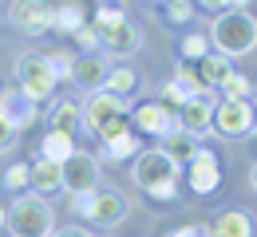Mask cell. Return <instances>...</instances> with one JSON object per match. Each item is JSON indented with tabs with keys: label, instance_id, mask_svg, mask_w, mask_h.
Returning a JSON list of instances; mask_svg holds the SVG:
<instances>
[{
	"label": "cell",
	"instance_id": "6da1fadb",
	"mask_svg": "<svg viewBox=\"0 0 257 237\" xmlns=\"http://www.w3.org/2000/svg\"><path fill=\"white\" fill-rule=\"evenodd\" d=\"M210 48L225 60L249 56L257 48V16L253 12H233V8L218 12L214 24H210Z\"/></svg>",
	"mask_w": 257,
	"mask_h": 237
},
{
	"label": "cell",
	"instance_id": "7a4b0ae2",
	"mask_svg": "<svg viewBox=\"0 0 257 237\" xmlns=\"http://www.w3.org/2000/svg\"><path fill=\"white\" fill-rule=\"evenodd\" d=\"M4 225L12 237H48L56 225H52V205L48 198H40L32 190L16 194V202L4 209Z\"/></svg>",
	"mask_w": 257,
	"mask_h": 237
},
{
	"label": "cell",
	"instance_id": "3957f363",
	"mask_svg": "<svg viewBox=\"0 0 257 237\" xmlns=\"http://www.w3.org/2000/svg\"><path fill=\"white\" fill-rule=\"evenodd\" d=\"M127 99H119V95H111V91H87V99L79 107V127L87 131L91 138H99L111 123H119V119H127Z\"/></svg>",
	"mask_w": 257,
	"mask_h": 237
},
{
	"label": "cell",
	"instance_id": "277c9868",
	"mask_svg": "<svg viewBox=\"0 0 257 237\" xmlns=\"http://www.w3.org/2000/svg\"><path fill=\"white\" fill-rule=\"evenodd\" d=\"M210 131L222 138H245L253 131V103L249 99H214Z\"/></svg>",
	"mask_w": 257,
	"mask_h": 237
},
{
	"label": "cell",
	"instance_id": "5b68a950",
	"mask_svg": "<svg viewBox=\"0 0 257 237\" xmlns=\"http://www.w3.org/2000/svg\"><path fill=\"white\" fill-rule=\"evenodd\" d=\"M16 83H20V91L32 103H44V99L56 95V75L48 68V60H44V56H32V52H24V56L16 60Z\"/></svg>",
	"mask_w": 257,
	"mask_h": 237
},
{
	"label": "cell",
	"instance_id": "8992f818",
	"mask_svg": "<svg viewBox=\"0 0 257 237\" xmlns=\"http://www.w3.org/2000/svg\"><path fill=\"white\" fill-rule=\"evenodd\" d=\"M131 178H135L143 190H151V186H159V182H178V166L155 146V150H139V154H135Z\"/></svg>",
	"mask_w": 257,
	"mask_h": 237
},
{
	"label": "cell",
	"instance_id": "52a82bcc",
	"mask_svg": "<svg viewBox=\"0 0 257 237\" xmlns=\"http://www.w3.org/2000/svg\"><path fill=\"white\" fill-rule=\"evenodd\" d=\"M174 127H178L174 111H170V107H162L159 99H151V103H139V107L131 111V131H135V135L162 138V135H170Z\"/></svg>",
	"mask_w": 257,
	"mask_h": 237
},
{
	"label": "cell",
	"instance_id": "ba28073f",
	"mask_svg": "<svg viewBox=\"0 0 257 237\" xmlns=\"http://www.w3.org/2000/svg\"><path fill=\"white\" fill-rule=\"evenodd\" d=\"M60 170H64V190L67 194H91V190H99V182H103L99 162L91 154H83V150H75L67 162H60Z\"/></svg>",
	"mask_w": 257,
	"mask_h": 237
},
{
	"label": "cell",
	"instance_id": "9c48e42d",
	"mask_svg": "<svg viewBox=\"0 0 257 237\" xmlns=\"http://www.w3.org/2000/svg\"><path fill=\"white\" fill-rule=\"evenodd\" d=\"M8 20L24 36H44L52 28V4H48V0H12Z\"/></svg>",
	"mask_w": 257,
	"mask_h": 237
},
{
	"label": "cell",
	"instance_id": "30bf717a",
	"mask_svg": "<svg viewBox=\"0 0 257 237\" xmlns=\"http://www.w3.org/2000/svg\"><path fill=\"white\" fill-rule=\"evenodd\" d=\"M186 174H190V190L194 194H214L222 186V162L214 150H194V158L186 162Z\"/></svg>",
	"mask_w": 257,
	"mask_h": 237
},
{
	"label": "cell",
	"instance_id": "8fae6325",
	"mask_svg": "<svg viewBox=\"0 0 257 237\" xmlns=\"http://www.w3.org/2000/svg\"><path fill=\"white\" fill-rule=\"evenodd\" d=\"M127 213H131V205L123 202V194H115V190H95V194H91V209H87L83 221H91L99 229H115Z\"/></svg>",
	"mask_w": 257,
	"mask_h": 237
},
{
	"label": "cell",
	"instance_id": "7c38bea8",
	"mask_svg": "<svg viewBox=\"0 0 257 237\" xmlns=\"http://www.w3.org/2000/svg\"><path fill=\"white\" fill-rule=\"evenodd\" d=\"M210 115H214V95H190V99L174 111L178 127H182L186 135H194V138L210 135Z\"/></svg>",
	"mask_w": 257,
	"mask_h": 237
},
{
	"label": "cell",
	"instance_id": "4fadbf2b",
	"mask_svg": "<svg viewBox=\"0 0 257 237\" xmlns=\"http://www.w3.org/2000/svg\"><path fill=\"white\" fill-rule=\"evenodd\" d=\"M0 119H8L16 131H24L40 119V103H32L20 87H4L0 91Z\"/></svg>",
	"mask_w": 257,
	"mask_h": 237
},
{
	"label": "cell",
	"instance_id": "5bb4252c",
	"mask_svg": "<svg viewBox=\"0 0 257 237\" xmlns=\"http://www.w3.org/2000/svg\"><path fill=\"white\" fill-rule=\"evenodd\" d=\"M107 56H99V52H83V56H75V68H71V83L75 87H83V91H103V83H107Z\"/></svg>",
	"mask_w": 257,
	"mask_h": 237
},
{
	"label": "cell",
	"instance_id": "9a60e30c",
	"mask_svg": "<svg viewBox=\"0 0 257 237\" xmlns=\"http://www.w3.org/2000/svg\"><path fill=\"white\" fill-rule=\"evenodd\" d=\"M139 44H143V32L131 20H123V24H115L99 36V52H107V56H135Z\"/></svg>",
	"mask_w": 257,
	"mask_h": 237
},
{
	"label": "cell",
	"instance_id": "2e32d148",
	"mask_svg": "<svg viewBox=\"0 0 257 237\" xmlns=\"http://www.w3.org/2000/svg\"><path fill=\"white\" fill-rule=\"evenodd\" d=\"M28 166H32V182H28V190H32V194L48 198V194L64 190V170H60V162L40 158V162H28Z\"/></svg>",
	"mask_w": 257,
	"mask_h": 237
},
{
	"label": "cell",
	"instance_id": "e0dca14e",
	"mask_svg": "<svg viewBox=\"0 0 257 237\" xmlns=\"http://www.w3.org/2000/svg\"><path fill=\"white\" fill-rule=\"evenodd\" d=\"M159 150H162V154H166V158H170L178 170H186V162L194 158V150H198V146H194V135H186L182 127H174L170 135L159 138Z\"/></svg>",
	"mask_w": 257,
	"mask_h": 237
},
{
	"label": "cell",
	"instance_id": "ac0fdd59",
	"mask_svg": "<svg viewBox=\"0 0 257 237\" xmlns=\"http://www.w3.org/2000/svg\"><path fill=\"white\" fill-rule=\"evenodd\" d=\"M210 237H253V221H249L245 209H225V213L214 217Z\"/></svg>",
	"mask_w": 257,
	"mask_h": 237
},
{
	"label": "cell",
	"instance_id": "d6986e66",
	"mask_svg": "<svg viewBox=\"0 0 257 237\" xmlns=\"http://www.w3.org/2000/svg\"><path fill=\"white\" fill-rule=\"evenodd\" d=\"M83 24H87V8H83L79 0H67L60 8H52V28L60 36H75Z\"/></svg>",
	"mask_w": 257,
	"mask_h": 237
},
{
	"label": "cell",
	"instance_id": "ffe728a7",
	"mask_svg": "<svg viewBox=\"0 0 257 237\" xmlns=\"http://www.w3.org/2000/svg\"><path fill=\"white\" fill-rule=\"evenodd\" d=\"M103 91H111V95H119V99H131V95L139 91V71L131 68V64L111 68V71H107V83H103Z\"/></svg>",
	"mask_w": 257,
	"mask_h": 237
},
{
	"label": "cell",
	"instance_id": "44dd1931",
	"mask_svg": "<svg viewBox=\"0 0 257 237\" xmlns=\"http://www.w3.org/2000/svg\"><path fill=\"white\" fill-rule=\"evenodd\" d=\"M40 158H48V162H67L71 154H75V135H67V131H48L44 142H40Z\"/></svg>",
	"mask_w": 257,
	"mask_h": 237
},
{
	"label": "cell",
	"instance_id": "7402d4cb",
	"mask_svg": "<svg viewBox=\"0 0 257 237\" xmlns=\"http://www.w3.org/2000/svg\"><path fill=\"white\" fill-rule=\"evenodd\" d=\"M75 127H79V103H71V99L52 103V111H48V131H67V135H75Z\"/></svg>",
	"mask_w": 257,
	"mask_h": 237
},
{
	"label": "cell",
	"instance_id": "603a6c76",
	"mask_svg": "<svg viewBox=\"0 0 257 237\" xmlns=\"http://www.w3.org/2000/svg\"><path fill=\"white\" fill-rule=\"evenodd\" d=\"M143 146H139V135L135 131H123V135H115V138H107L103 142V154L111 158V162H127V158H135Z\"/></svg>",
	"mask_w": 257,
	"mask_h": 237
},
{
	"label": "cell",
	"instance_id": "cb8c5ba5",
	"mask_svg": "<svg viewBox=\"0 0 257 237\" xmlns=\"http://www.w3.org/2000/svg\"><path fill=\"white\" fill-rule=\"evenodd\" d=\"M123 20H127V8H123L119 0H103V4H95V20H87V24L103 36L107 28H115V24H123Z\"/></svg>",
	"mask_w": 257,
	"mask_h": 237
},
{
	"label": "cell",
	"instance_id": "d4e9b609",
	"mask_svg": "<svg viewBox=\"0 0 257 237\" xmlns=\"http://www.w3.org/2000/svg\"><path fill=\"white\" fill-rule=\"evenodd\" d=\"M218 91H222V99H249L253 95V83H249V75L229 68L222 75V83H218Z\"/></svg>",
	"mask_w": 257,
	"mask_h": 237
},
{
	"label": "cell",
	"instance_id": "484cf974",
	"mask_svg": "<svg viewBox=\"0 0 257 237\" xmlns=\"http://www.w3.org/2000/svg\"><path fill=\"white\" fill-rule=\"evenodd\" d=\"M198 71H202V83L214 91V87L222 83V75L229 71V60L218 56V52H210V56H202V60H198Z\"/></svg>",
	"mask_w": 257,
	"mask_h": 237
},
{
	"label": "cell",
	"instance_id": "4316f807",
	"mask_svg": "<svg viewBox=\"0 0 257 237\" xmlns=\"http://www.w3.org/2000/svg\"><path fill=\"white\" fill-rule=\"evenodd\" d=\"M174 79L190 91V95H210V87L202 83V71H198V64H190V60H178V68H174Z\"/></svg>",
	"mask_w": 257,
	"mask_h": 237
},
{
	"label": "cell",
	"instance_id": "83f0119b",
	"mask_svg": "<svg viewBox=\"0 0 257 237\" xmlns=\"http://www.w3.org/2000/svg\"><path fill=\"white\" fill-rule=\"evenodd\" d=\"M28 182H32V166H28V162H12V166L4 170V178H0V186L12 190V194H24Z\"/></svg>",
	"mask_w": 257,
	"mask_h": 237
},
{
	"label": "cell",
	"instance_id": "f1b7e54d",
	"mask_svg": "<svg viewBox=\"0 0 257 237\" xmlns=\"http://www.w3.org/2000/svg\"><path fill=\"white\" fill-rule=\"evenodd\" d=\"M178 52H182V60H190V64H198L202 56H210L214 48H210V36H198V32H190V36H182V44H178Z\"/></svg>",
	"mask_w": 257,
	"mask_h": 237
},
{
	"label": "cell",
	"instance_id": "f546056e",
	"mask_svg": "<svg viewBox=\"0 0 257 237\" xmlns=\"http://www.w3.org/2000/svg\"><path fill=\"white\" fill-rule=\"evenodd\" d=\"M44 60H48L52 75H56V83H60V79H71V68H75V52H64V48H60V52H48Z\"/></svg>",
	"mask_w": 257,
	"mask_h": 237
},
{
	"label": "cell",
	"instance_id": "4dcf8cb0",
	"mask_svg": "<svg viewBox=\"0 0 257 237\" xmlns=\"http://www.w3.org/2000/svg\"><path fill=\"white\" fill-rule=\"evenodd\" d=\"M186 99H190V91H186V87H182L178 79H170V83L162 87V107H170V111H178V107H182Z\"/></svg>",
	"mask_w": 257,
	"mask_h": 237
},
{
	"label": "cell",
	"instance_id": "1f68e13d",
	"mask_svg": "<svg viewBox=\"0 0 257 237\" xmlns=\"http://www.w3.org/2000/svg\"><path fill=\"white\" fill-rule=\"evenodd\" d=\"M75 44H79V52H99V32L91 24H83V28L75 32Z\"/></svg>",
	"mask_w": 257,
	"mask_h": 237
},
{
	"label": "cell",
	"instance_id": "d6a6232c",
	"mask_svg": "<svg viewBox=\"0 0 257 237\" xmlns=\"http://www.w3.org/2000/svg\"><path fill=\"white\" fill-rule=\"evenodd\" d=\"M147 194H151L155 202H174V198H178V182H159V186H151Z\"/></svg>",
	"mask_w": 257,
	"mask_h": 237
},
{
	"label": "cell",
	"instance_id": "836d02e7",
	"mask_svg": "<svg viewBox=\"0 0 257 237\" xmlns=\"http://www.w3.org/2000/svg\"><path fill=\"white\" fill-rule=\"evenodd\" d=\"M16 135H20V131H16V127H12L8 119H0V154L16 146Z\"/></svg>",
	"mask_w": 257,
	"mask_h": 237
},
{
	"label": "cell",
	"instance_id": "e575fe53",
	"mask_svg": "<svg viewBox=\"0 0 257 237\" xmlns=\"http://www.w3.org/2000/svg\"><path fill=\"white\" fill-rule=\"evenodd\" d=\"M166 16H170L174 24H182V20L194 16V4H166Z\"/></svg>",
	"mask_w": 257,
	"mask_h": 237
},
{
	"label": "cell",
	"instance_id": "d590c367",
	"mask_svg": "<svg viewBox=\"0 0 257 237\" xmlns=\"http://www.w3.org/2000/svg\"><path fill=\"white\" fill-rule=\"evenodd\" d=\"M166 237H210L206 225H178V229H170Z\"/></svg>",
	"mask_w": 257,
	"mask_h": 237
},
{
	"label": "cell",
	"instance_id": "8d00e7d4",
	"mask_svg": "<svg viewBox=\"0 0 257 237\" xmlns=\"http://www.w3.org/2000/svg\"><path fill=\"white\" fill-rule=\"evenodd\" d=\"M48 237H91V233H87L83 225H64V229H52Z\"/></svg>",
	"mask_w": 257,
	"mask_h": 237
},
{
	"label": "cell",
	"instance_id": "74e56055",
	"mask_svg": "<svg viewBox=\"0 0 257 237\" xmlns=\"http://www.w3.org/2000/svg\"><path fill=\"white\" fill-rule=\"evenodd\" d=\"M194 4H198V8H206V12H214V16L225 12V0H194Z\"/></svg>",
	"mask_w": 257,
	"mask_h": 237
},
{
	"label": "cell",
	"instance_id": "f35d334b",
	"mask_svg": "<svg viewBox=\"0 0 257 237\" xmlns=\"http://www.w3.org/2000/svg\"><path fill=\"white\" fill-rule=\"evenodd\" d=\"M249 4L253 0H225V8H233V12H249Z\"/></svg>",
	"mask_w": 257,
	"mask_h": 237
},
{
	"label": "cell",
	"instance_id": "ab89813d",
	"mask_svg": "<svg viewBox=\"0 0 257 237\" xmlns=\"http://www.w3.org/2000/svg\"><path fill=\"white\" fill-rule=\"evenodd\" d=\"M249 186L257 190V162H253V170H249Z\"/></svg>",
	"mask_w": 257,
	"mask_h": 237
},
{
	"label": "cell",
	"instance_id": "60d3db41",
	"mask_svg": "<svg viewBox=\"0 0 257 237\" xmlns=\"http://www.w3.org/2000/svg\"><path fill=\"white\" fill-rule=\"evenodd\" d=\"M0 225H4V209H0Z\"/></svg>",
	"mask_w": 257,
	"mask_h": 237
},
{
	"label": "cell",
	"instance_id": "b9f144b4",
	"mask_svg": "<svg viewBox=\"0 0 257 237\" xmlns=\"http://www.w3.org/2000/svg\"><path fill=\"white\" fill-rule=\"evenodd\" d=\"M103 237H111V233H103Z\"/></svg>",
	"mask_w": 257,
	"mask_h": 237
}]
</instances>
